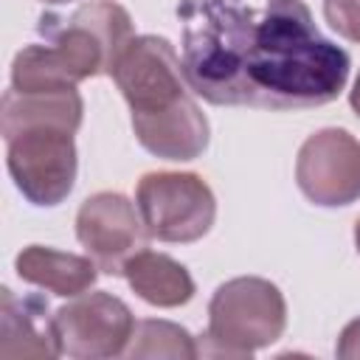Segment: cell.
Here are the masks:
<instances>
[{"label":"cell","instance_id":"obj_8","mask_svg":"<svg viewBox=\"0 0 360 360\" xmlns=\"http://www.w3.org/2000/svg\"><path fill=\"white\" fill-rule=\"evenodd\" d=\"M76 236L84 253L107 276H124L127 262L152 239L135 202L118 191L90 194L76 214Z\"/></svg>","mask_w":360,"mask_h":360},{"label":"cell","instance_id":"obj_14","mask_svg":"<svg viewBox=\"0 0 360 360\" xmlns=\"http://www.w3.org/2000/svg\"><path fill=\"white\" fill-rule=\"evenodd\" d=\"M124 278L138 298L160 309H174L194 298L191 273L169 253H158L149 248H143L127 262Z\"/></svg>","mask_w":360,"mask_h":360},{"label":"cell","instance_id":"obj_9","mask_svg":"<svg viewBox=\"0 0 360 360\" xmlns=\"http://www.w3.org/2000/svg\"><path fill=\"white\" fill-rule=\"evenodd\" d=\"M112 79L132 112H158L180 101L186 90L183 62L166 37H135L121 53Z\"/></svg>","mask_w":360,"mask_h":360},{"label":"cell","instance_id":"obj_6","mask_svg":"<svg viewBox=\"0 0 360 360\" xmlns=\"http://www.w3.org/2000/svg\"><path fill=\"white\" fill-rule=\"evenodd\" d=\"M135 323L132 309L107 290L82 292L53 312L59 352L76 360H107L127 354Z\"/></svg>","mask_w":360,"mask_h":360},{"label":"cell","instance_id":"obj_12","mask_svg":"<svg viewBox=\"0 0 360 360\" xmlns=\"http://www.w3.org/2000/svg\"><path fill=\"white\" fill-rule=\"evenodd\" d=\"M82 112L84 101L76 87L37 93H20L8 87L0 98V132L3 138H11L28 127H65L76 132L82 127Z\"/></svg>","mask_w":360,"mask_h":360},{"label":"cell","instance_id":"obj_5","mask_svg":"<svg viewBox=\"0 0 360 360\" xmlns=\"http://www.w3.org/2000/svg\"><path fill=\"white\" fill-rule=\"evenodd\" d=\"M76 132L65 127H28L6 138V166L17 191L37 208L68 200L76 183Z\"/></svg>","mask_w":360,"mask_h":360},{"label":"cell","instance_id":"obj_3","mask_svg":"<svg viewBox=\"0 0 360 360\" xmlns=\"http://www.w3.org/2000/svg\"><path fill=\"white\" fill-rule=\"evenodd\" d=\"M37 28L51 39L76 82L112 76L121 53L135 39L129 11L112 0L84 3L70 17L42 14Z\"/></svg>","mask_w":360,"mask_h":360},{"label":"cell","instance_id":"obj_20","mask_svg":"<svg viewBox=\"0 0 360 360\" xmlns=\"http://www.w3.org/2000/svg\"><path fill=\"white\" fill-rule=\"evenodd\" d=\"M354 245H357V253H360V217L354 222Z\"/></svg>","mask_w":360,"mask_h":360},{"label":"cell","instance_id":"obj_4","mask_svg":"<svg viewBox=\"0 0 360 360\" xmlns=\"http://www.w3.org/2000/svg\"><path fill=\"white\" fill-rule=\"evenodd\" d=\"M135 205L146 233L158 242H197L211 231L217 219L214 191L194 172L143 174L135 188Z\"/></svg>","mask_w":360,"mask_h":360},{"label":"cell","instance_id":"obj_13","mask_svg":"<svg viewBox=\"0 0 360 360\" xmlns=\"http://www.w3.org/2000/svg\"><path fill=\"white\" fill-rule=\"evenodd\" d=\"M14 270L25 284H34L62 298H76L87 292L101 273L90 256L65 253V250L45 248V245L22 248L14 259Z\"/></svg>","mask_w":360,"mask_h":360},{"label":"cell","instance_id":"obj_17","mask_svg":"<svg viewBox=\"0 0 360 360\" xmlns=\"http://www.w3.org/2000/svg\"><path fill=\"white\" fill-rule=\"evenodd\" d=\"M323 20L349 42H360V0H323Z\"/></svg>","mask_w":360,"mask_h":360},{"label":"cell","instance_id":"obj_7","mask_svg":"<svg viewBox=\"0 0 360 360\" xmlns=\"http://www.w3.org/2000/svg\"><path fill=\"white\" fill-rule=\"evenodd\" d=\"M301 194L321 208H343L360 200V141L349 129L312 132L295 158Z\"/></svg>","mask_w":360,"mask_h":360},{"label":"cell","instance_id":"obj_21","mask_svg":"<svg viewBox=\"0 0 360 360\" xmlns=\"http://www.w3.org/2000/svg\"><path fill=\"white\" fill-rule=\"evenodd\" d=\"M39 3H53L56 6V3H70V0H39Z\"/></svg>","mask_w":360,"mask_h":360},{"label":"cell","instance_id":"obj_19","mask_svg":"<svg viewBox=\"0 0 360 360\" xmlns=\"http://www.w3.org/2000/svg\"><path fill=\"white\" fill-rule=\"evenodd\" d=\"M349 104H352V110H354L357 118H360V73H357V79H354V87L349 90Z\"/></svg>","mask_w":360,"mask_h":360},{"label":"cell","instance_id":"obj_18","mask_svg":"<svg viewBox=\"0 0 360 360\" xmlns=\"http://www.w3.org/2000/svg\"><path fill=\"white\" fill-rule=\"evenodd\" d=\"M335 352L340 360H360V318H354L343 326Z\"/></svg>","mask_w":360,"mask_h":360},{"label":"cell","instance_id":"obj_15","mask_svg":"<svg viewBox=\"0 0 360 360\" xmlns=\"http://www.w3.org/2000/svg\"><path fill=\"white\" fill-rule=\"evenodd\" d=\"M76 84L79 82L70 76L68 65L62 62L53 45H25L11 62V87L20 93L65 90Z\"/></svg>","mask_w":360,"mask_h":360},{"label":"cell","instance_id":"obj_1","mask_svg":"<svg viewBox=\"0 0 360 360\" xmlns=\"http://www.w3.org/2000/svg\"><path fill=\"white\" fill-rule=\"evenodd\" d=\"M349 68V53L318 31L304 0H264L239 42V107H323L346 87Z\"/></svg>","mask_w":360,"mask_h":360},{"label":"cell","instance_id":"obj_11","mask_svg":"<svg viewBox=\"0 0 360 360\" xmlns=\"http://www.w3.org/2000/svg\"><path fill=\"white\" fill-rule=\"evenodd\" d=\"M62 354L53 315H48V304L37 295L17 298L8 287L0 290V357L20 360L37 357L51 360Z\"/></svg>","mask_w":360,"mask_h":360},{"label":"cell","instance_id":"obj_10","mask_svg":"<svg viewBox=\"0 0 360 360\" xmlns=\"http://www.w3.org/2000/svg\"><path fill=\"white\" fill-rule=\"evenodd\" d=\"M132 129L138 143L163 160H194L211 141L208 118L188 93L166 110L132 112Z\"/></svg>","mask_w":360,"mask_h":360},{"label":"cell","instance_id":"obj_2","mask_svg":"<svg viewBox=\"0 0 360 360\" xmlns=\"http://www.w3.org/2000/svg\"><path fill=\"white\" fill-rule=\"evenodd\" d=\"M287 329V301L281 290L259 276H236L217 287L208 304V346L200 354L248 357L276 343Z\"/></svg>","mask_w":360,"mask_h":360},{"label":"cell","instance_id":"obj_16","mask_svg":"<svg viewBox=\"0 0 360 360\" xmlns=\"http://www.w3.org/2000/svg\"><path fill=\"white\" fill-rule=\"evenodd\" d=\"M127 357H172V360H194L200 357L197 340L172 321L146 318L135 323L132 340L127 346Z\"/></svg>","mask_w":360,"mask_h":360}]
</instances>
